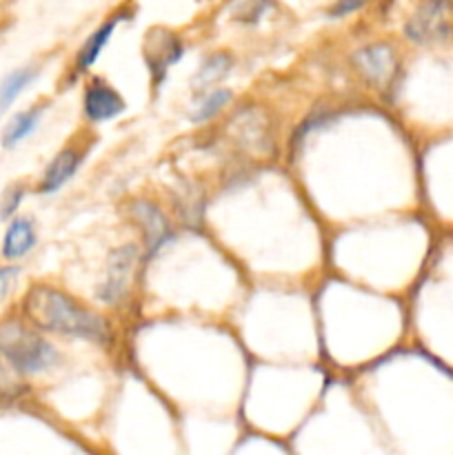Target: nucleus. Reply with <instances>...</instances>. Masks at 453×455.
I'll list each match as a JSON object with an SVG mask.
<instances>
[{"label":"nucleus","instance_id":"obj_1","mask_svg":"<svg viewBox=\"0 0 453 455\" xmlns=\"http://www.w3.org/2000/svg\"><path fill=\"white\" fill-rule=\"evenodd\" d=\"M22 315L40 331L80 338V340L98 342V345L111 342L109 320L49 284L29 287V291L22 298Z\"/></svg>","mask_w":453,"mask_h":455},{"label":"nucleus","instance_id":"obj_17","mask_svg":"<svg viewBox=\"0 0 453 455\" xmlns=\"http://www.w3.org/2000/svg\"><path fill=\"white\" fill-rule=\"evenodd\" d=\"M364 4H367V0H338V3L329 9V13H331L333 18H345L349 16V13H355L358 9H362Z\"/></svg>","mask_w":453,"mask_h":455},{"label":"nucleus","instance_id":"obj_16","mask_svg":"<svg viewBox=\"0 0 453 455\" xmlns=\"http://www.w3.org/2000/svg\"><path fill=\"white\" fill-rule=\"evenodd\" d=\"M22 196H25V191L20 189V187H9L7 191L3 194V200H0V218H12L13 213H16L18 204L22 203Z\"/></svg>","mask_w":453,"mask_h":455},{"label":"nucleus","instance_id":"obj_7","mask_svg":"<svg viewBox=\"0 0 453 455\" xmlns=\"http://www.w3.org/2000/svg\"><path fill=\"white\" fill-rule=\"evenodd\" d=\"M354 62L364 78L373 84H385L395 69V56L389 44H371L360 49L355 52Z\"/></svg>","mask_w":453,"mask_h":455},{"label":"nucleus","instance_id":"obj_11","mask_svg":"<svg viewBox=\"0 0 453 455\" xmlns=\"http://www.w3.org/2000/svg\"><path fill=\"white\" fill-rule=\"evenodd\" d=\"M40 120H43V107H31V109H25L20 111V114L13 116L3 132L4 149H13V147L20 145L22 140H27V138L36 132Z\"/></svg>","mask_w":453,"mask_h":455},{"label":"nucleus","instance_id":"obj_3","mask_svg":"<svg viewBox=\"0 0 453 455\" xmlns=\"http://www.w3.org/2000/svg\"><path fill=\"white\" fill-rule=\"evenodd\" d=\"M451 12L449 0H426L409 18L404 31L417 44H429L447 38L451 34Z\"/></svg>","mask_w":453,"mask_h":455},{"label":"nucleus","instance_id":"obj_12","mask_svg":"<svg viewBox=\"0 0 453 455\" xmlns=\"http://www.w3.org/2000/svg\"><path fill=\"white\" fill-rule=\"evenodd\" d=\"M36 76H38V69H36V67H22V69L12 71V74H7L0 80V116L18 100V96H20L31 83H34Z\"/></svg>","mask_w":453,"mask_h":455},{"label":"nucleus","instance_id":"obj_15","mask_svg":"<svg viewBox=\"0 0 453 455\" xmlns=\"http://www.w3.org/2000/svg\"><path fill=\"white\" fill-rule=\"evenodd\" d=\"M229 98H231V93L225 92V89H218V92H211L207 98H203L198 105V109H195V114H194L195 123H204V120L213 118V116H216L218 111L226 105V102H229Z\"/></svg>","mask_w":453,"mask_h":455},{"label":"nucleus","instance_id":"obj_6","mask_svg":"<svg viewBox=\"0 0 453 455\" xmlns=\"http://www.w3.org/2000/svg\"><path fill=\"white\" fill-rule=\"evenodd\" d=\"M84 116L91 123H109L124 111V100L115 89L102 80H93L84 89Z\"/></svg>","mask_w":453,"mask_h":455},{"label":"nucleus","instance_id":"obj_10","mask_svg":"<svg viewBox=\"0 0 453 455\" xmlns=\"http://www.w3.org/2000/svg\"><path fill=\"white\" fill-rule=\"evenodd\" d=\"M80 164V154L76 149H62L52 163L44 169V176L40 180L38 191L40 194H56L67 180H71Z\"/></svg>","mask_w":453,"mask_h":455},{"label":"nucleus","instance_id":"obj_8","mask_svg":"<svg viewBox=\"0 0 453 455\" xmlns=\"http://www.w3.org/2000/svg\"><path fill=\"white\" fill-rule=\"evenodd\" d=\"M133 216L140 222V227L145 229V243H147V253L154 256L160 251L163 244H167V240L171 238V229H169L167 218L163 216L160 209H155L149 203H136L133 204Z\"/></svg>","mask_w":453,"mask_h":455},{"label":"nucleus","instance_id":"obj_4","mask_svg":"<svg viewBox=\"0 0 453 455\" xmlns=\"http://www.w3.org/2000/svg\"><path fill=\"white\" fill-rule=\"evenodd\" d=\"M180 56L182 44L176 36L169 34V31H151L145 44V58L149 62L155 83H160L167 76V71L180 60Z\"/></svg>","mask_w":453,"mask_h":455},{"label":"nucleus","instance_id":"obj_13","mask_svg":"<svg viewBox=\"0 0 453 455\" xmlns=\"http://www.w3.org/2000/svg\"><path fill=\"white\" fill-rule=\"evenodd\" d=\"M115 25H118V18H111L109 22L100 25L96 31H93L91 36H89L87 43H83V47H80V52H78V58H76L78 71H87L89 67H91L93 62L98 60L100 52L107 47V43H109L111 34H114V29H115Z\"/></svg>","mask_w":453,"mask_h":455},{"label":"nucleus","instance_id":"obj_2","mask_svg":"<svg viewBox=\"0 0 453 455\" xmlns=\"http://www.w3.org/2000/svg\"><path fill=\"white\" fill-rule=\"evenodd\" d=\"M0 358L22 376H36L58 363L56 347L40 336V329L18 318L0 320Z\"/></svg>","mask_w":453,"mask_h":455},{"label":"nucleus","instance_id":"obj_14","mask_svg":"<svg viewBox=\"0 0 453 455\" xmlns=\"http://www.w3.org/2000/svg\"><path fill=\"white\" fill-rule=\"evenodd\" d=\"M229 56H225V53L211 56L203 67H200L198 76H195V84H198V87H207V84H213L216 80H220L222 76L229 71Z\"/></svg>","mask_w":453,"mask_h":455},{"label":"nucleus","instance_id":"obj_5","mask_svg":"<svg viewBox=\"0 0 453 455\" xmlns=\"http://www.w3.org/2000/svg\"><path fill=\"white\" fill-rule=\"evenodd\" d=\"M136 249L123 247L109 258V269H107V280L100 287V300L107 305H115L120 298H124L131 280L133 265H136Z\"/></svg>","mask_w":453,"mask_h":455},{"label":"nucleus","instance_id":"obj_9","mask_svg":"<svg viewBox=\"0 0 453 455\" xmlns=\"http://www.w3.org/2000/svg\"><path fill=\"white\" fill-rule=\"evenodd\" d=\"M36 247V227L29 218H13L9 222L7 231L3 238V253L4 260H20L31 249Z\"/></svg>","mask_w":453,"mask_h":455}]
</instances>
